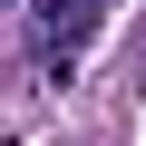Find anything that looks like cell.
Listing matches in <instances>:
<instances>
[{
	"label": "cell",
	"mask_w": 146,
	"mask_h": 146,
	"mask_svg": "<svg viewBox=\"0 0 146 146\" xmlns=\"http://www.w3.org/2000/svg\"><path fill=\"white\" fill-rule=\"evenodd\" d=\"M98 20H107V0H29V49L49 68H68V58L98 39Z\"/></svg>",
	"instance_id": "obj_1"
}]
</instances>
